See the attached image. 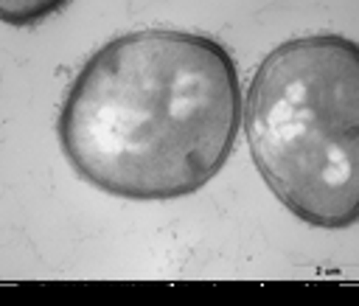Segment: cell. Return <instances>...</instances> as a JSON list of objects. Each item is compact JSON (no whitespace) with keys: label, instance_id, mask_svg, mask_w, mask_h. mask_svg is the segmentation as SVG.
<instances>
[{"label":"cell","instance_id":"cell-1","mask_svg":"<svg viewBox=\"0 0 359 306\" xmlns=\"http://www.w3.org/2000/svg\"><path fill=\"white\" fill-rule=\"evenodd\" d=\"M244 93L230 51L205 34L143 28L104 42L70 81L56 135L90 185L135 202L208 185L241 132Z\"/></svg>","mask_w":359,"mask_h":306},{"label":"cell","instance_id":"cell-2","mask_svg":"<svg viewBox=\"0 0 359 306\" xmlns=\"http://www.w3.org/2000/svg\"><path fill=\"white\" fill-rule=\"evenodd\" d=\"M241 126L261 180L300 222H359V48L311 34L272 48L247 87Z\"/></svg>","mask_w":359,"mask_h":306},{"label":"cell","instance_id":"cell-3","mask_svg":"<svg viewBox=\"0 0 359 306\" xmlns=\"http://www.w3.org/2000/svg\"><path fill=\"white\" fill-rule=\"evenodd\" d=\"M3 8H8V11H20V17L6 20V22H11V25H34V22L45 20L48 14L59 11L62 6H59V3H6Z\"/></svg>","mask_w":359,"mask_h":306}]
</instances>
